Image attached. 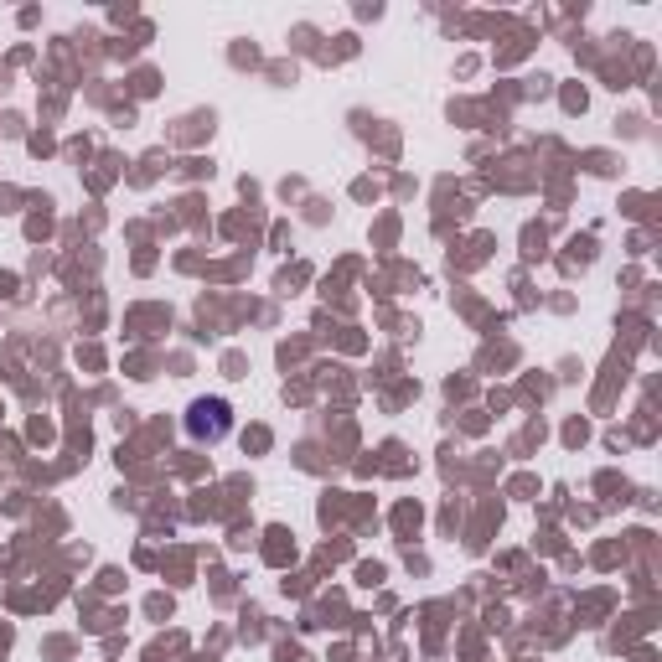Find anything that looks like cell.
Here are the masks:
<instances>
[{
  "label": "cell",
  "mask_w": 662,
  "mask_h": 662,
  "mask_svg": "<svg viewBox=\"0 0 662 662\" xmlns=\"http://www.w3.org/2000/svg\"><path fill=\"white\" fill-rule=\"evenodd\" d=\"M182 430H187L192 445H218V440H228L233 435V404L218 399V394L192 399L187 414H182Z\"/></svg>",
  "instance_id": "1"
}]
</instances>
